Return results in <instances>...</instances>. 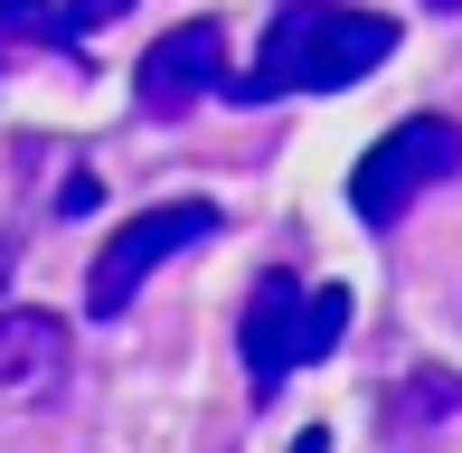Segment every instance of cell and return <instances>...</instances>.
Segmentation results:
<instances>
[{
  "mask_svg": "<svg viewBox=\"0 0 462 453\" xmlns=\"http://www.w3.org/2000/svg\"><path fill=\"white\" fill-rule=\"evenodd\" d=\"M396 57V19H377V10H349V0H283L274 10V29H264V48H255V67L245 76H226V105H283V95H340V86H359V76H377Z\"/></svg>",
  "mask_w": 462,
  "mask_h": 453,
  "instance_id": "cell-1",
  "label": "cell"
},
{
  "mask_svg": "<svg viewBox=\"0 0 462 453\" xmlns=\"http://www.w3.org/2000/svg\"><path fill=\"white\" fill-rule=\"evenodd\" d=\"M217 226H226V217L208 208V199H161V208H142L133 226H114V236H104V255H95V274H86V312H95V321L133 312V293H142V283H152L171 255L208 245Z\"/></svg>",
  "mask_w": 462,
  "mask_h": 453,
  "instance_id": "cell-4",
  "label": "cell"
},
{
  "mask_svg": "<svg viewBox=\"0 0 462 453\" xmlns=\"http://www.w3.org/2000/svg\"><path fill=\"white\" fill-rule=\"evenodd\" d=\"M340 340H349V293H340V283L302 293L292 274H264L255 302H245V321H236V349H245V387H255V406L274 397L292 368L330 359Z\"/></svg>",
  "mask_w": 462,
  "mask_h": 453,
  "instance_id": "cell-2",
  "label": "cell"
},
{
  "mask_svg": "<svg viewBox=\"0 0 462 453\" xmlns=\"http://www.w3.org/2000/svg\"><path fill=\"white\" fill-rule=\"evenodd\" d=\"M67 321L57 312H0V397H57L67 387Z\"/></svg>",
  "mask_w": 462,
  "mask_h": 453,
  "instance_id": "cell-6",
  "label": "cell"
},
{
  "mask_svg": "<svg viewBox=\"0 0 462 453\" xmlns=\"http://www.w3.org/2000/svg\"><path fill=\"white\" fill-rule=\"evenodd\" d=\"M217 76H226V29L217 19H180V29L152 38V57L133 67V105L152 123H180V114H199L208 95H217Z\"/></svg>",
  "mask_w": 462,
  "mask_h": 453,
  "instance_id": "cell-5",
  "label": "cell"
},
{
  "mask_svg": "<svg viewBox=\"0 0 462 453\" xmlns=\"http://www.w3.org/2000/svg\"><path fill=\"white\" fill-rule=\"evenodd\" d=\"M123 10H133V0H57V38H67V48H76V38H95V29H114Z\"/></svg>",
  "mask_w": 462,
  "mask_h": 453,
  "instance_id": "cell-9",
  "label": "cell"
},
{
  "mask_svg": "<svg viewBox=\"0 0 462 453\" xmlns=\"http://www.w3.org/2000/svg\"><path fill=\"white\" fill-rule=\"evenodd\" d=\"M444 416H462V378H453V368H415V378L387 397L396 435H425V425H444Z\"/></svg>",
  "mask_w": 462,
  "mask_h": 453,
  "instance_id": "cell-7",
  "label": "cell"
},
{
  "mask_svg": "<svg viewBox=\"0 0 462 453\" xmlns=\"http://www.w3.org/2000/svg\"><path fill=\"white\" fill-rule=\"evenodd\" d=\"M425 10H462V0H425Z\"/></svg>",
  "mask_w": 462,
  "mask_h": 453,
  "instance_id": "cell-10",
  "label": "cell"
},
{
  "mask_svg": "<svg viewBox=\"0 0 462 453\" xmlns=\"http://www.w3.org/2000/svg\"><path fill=\"white\" fill-rule=\"evenodd\" d=\"M444 180H462V123L453 114H406V123H387V133L359 152L349 208H359L368 226H406V208L434 199Z\"/></svg>",
  "mask_w": 462,
  "mask_h": 453,
  "instance_id": "cell-3",
  "label": "cell"
},
{
  "mask_svg": "<svg viewBox=\"0 0 462 453\" xmlns=\"http://www.w3.org/2000/svg\"><path fill=\"white\" fill-rule=\"evenodd\" d=\"M19 38H29V48H67V38H57V0H0V57H10Z\"/></svg>",
  "mask_w": 462,
  "mask_h": 453,
  "instance_id": "cell-8",
  "label": "cell"
}]
</instances>
